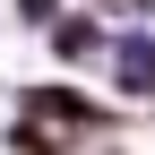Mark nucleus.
I'll return each instance as SVG.
<instances>
[{
	"instance_id": "nucleus-1",
	"label": "nucleus",
	"mask_w": 155,
	"mask_h": 155,
	"mask_svg": "<svg viewBox=\"0 0 155 155\" xmlns=\"http://www.w3.org/2000/svg\"><path fill=\"white\" fill-rule=\"evenodd\" d=\"M26 112H43V129H61V138H112L104 104H86L78 86H26Z\"/></svg>"
}]
</instances>
